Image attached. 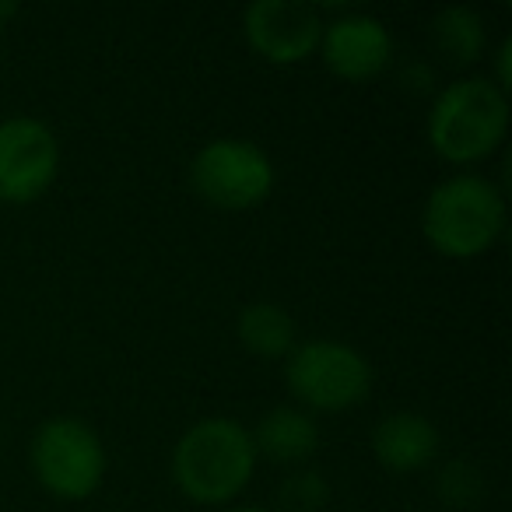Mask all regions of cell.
<instances>
[{"instance_id":"7a4b0ae2","label":"cell","mask_w":512,"mask_h":512,"mask_svg":"<svg viewBox=\"0 0 512 512\" xmlns=\"http://www.w3.org/2000/svg\"><path fill=\"white\" fill-rule=\"evenodd\" d=\"M505 193L481 172H453L432 186L421 207V232L446 260H477L505 232Z\"/></svg>"},{"instance_id":"8fae6325","label":"cell","mask_w":512,"mask_h":512,"mask_svg":"<svg viewBox=\"0 0 512 512\" xmlns=\"http://www.w3.org/2000/svg\"><path fill=\"white\" fill-rule=\"evenodd\" d=\"M256 456H267L274 463H306L320 449V421L316 414L302 411L295 404H278L249 428Z\"/></svg>"},{"instance_id":"9c48e42d","label":"cell","mask_w":512,"mask_h":512,"mask_svg":"<svg viewBox=\"0 0 512 512\" xmlns=\"http://www.w3.org/2000/svg\"><path fill=\"white\" fill-rule=\"evenodd\" d=\"M323 22L320 57L341 81H372L393 64V36L383 18L355 8H334Z\"/></svg>"},{"instance_id":"3957f363","label":"cell","mask_w":512,"mask_h":512,"mask_svg":"<svg viewBox=\"0 0 512 512\" xmlns=\"http://www.w3.org/2000/svg\"><path fill=\"white\" fill-rule=\"evenodd\" d=\"M509 120V95L495 81L456 78L435 92L425 134L439 158L453 165H474L502 148Z\"/></svg>"},{"instance_id":"5b68a950","label":"cell","mask_w":512,"mask_h":512,"mask_svg":"<svg viewBox=\"0 0 512 512\" xmlns=\"http://www.w3.org/2000/svg\"><path fill=\"white\" fill-rule=\"evenodd\" d=\"M29 463L36 481L64 502L92 498L106 481L109 467L102 435L85 418H74V414L46 418L36 428L29 446Z\"/></svg>"},{"instance_id":"5bb4252c","label":"cell","mask_w":512,"mask_h":512,"mask_svg":"<svg viewBox=\"0 0 512 512\" xmlns=\"http://www.w3.org/2000/svg\"><path fill=\"white\" fill-rule=\"evenodd\" d=\"M484 491H488L484 470L467 456L446 460L435 474V495L446 509H474V505H481Z\"/></svg>"},{"instance_id":"277c9868","label":"cell","mask_w":512,"mask_h":512,"mask_svg":"<svg viewBox=\"0 0 512 512\" xmlns=\"http://www.w3.org/2000/svg\"><path fill=\"white\" fill-rule=\"evenodd\" d=\"M288 393L309 414H337L358 407L372 393V365L358 348L334 337H313L285 358Z\"/></svg>"},{"instance_id":"d6986e66","label":"cell","mask_w":512,"mask_h":512,"mask_svg":"<svg viewBox=\"0 0 512 512\" xmlns=\"http://www.w3.org/2000/svg\"><path fill=\"white\" fill-rule=\"evenodd\" d=\"M221 512H274V509H267V505H228Z\"/></svg>"},{"instance_id":"e0dca14e","label":"cell","mask_w":512,"mask_h":512,"mask_svg":"<svg viewBox=\"0 0 512 512\" xmlns=\"http://www.w3.org/2000/svg\"><path fill=\"white\" fill-rule=\"evenodd\" d=\"M404 85L411 88V92H432L435 88V74H432V67L428 64H411V67H404Z\"/></svg>"},{"instance_id":"7c38bea8","label":"cell","mask_w":512,"mask_h":512,"mask_svg":"<svg viewBox=\"0 0 512 512\" xmlns=\"http://www.w3.org/2000/svg\"><path fill=\"white\" fill-rule=\"evenodd\" d=\"M235 334H239L242 348L256 358H288L295 344H299L295 320L281 302L271 299H256L249 306H242L239 320H235Z\"/></svg>"},{"instance_id":"52a82bcc","label":"cell","mask_w":512,"mask_h":512,"mask_svg":"<svg viewBox=\"0 0 512 512\" xmlns=\"http://www.w3.org/2000/svg\"><path fill=\"white\" fill-rule=\"evenodd\" d=\"M60 172L57 130L39 116L0 120V204L22 207L39 200Z\"/></svg>"},{"instance_id":"6da1fadb","label":"cell","mask_w":512,"mask_h":512,"mask_svg":"<svg viewBox=\"0 0 512 512\" xmlns=\"http://www.w3.org/2000/svg\"><path fill=\"white\" fill-rule=\"evenodd\" d=\"M256 446L239 418L211 414L179 435L172 449V481L197 505H228L256 474Z\"/></svg>"},{"instance_id":"30bf717a","label":"cell","mask_w":512,"mask_h":512,"mask_svg":"<svg viewBox=\"0 0 512 512\" xmlns=\"http://www.w3.org/2000/svg\"><path fill=\"white\" fill-rule=\"evenodd\" d=\"M369 446L379 467H386L390 474H418L439 456L442 435L428 414L393 411L376 421Z\"/></svg>"},{"instance_id":"ba28073f","label":"cell","mask_w":512,"mask_h":512,"mask_svg":"<svg viewBox=\"0 0 512 512\" xmlns=\"http://www.w3.org/2000/svg\"><path fill=\"white\" fill-rule=\"evenodd\" d=\"M323 8L309 0H253L242 11V36L267 64L295 67L320 50Z\"/></svg>"},{"instance_id":"ac0fdd59","label":"cell","mask_w":512,"mask_h":512,"mask_svg":"<svg viewBox=\"0 0 512 512\" xmlns=\"http://www.w3.org/2000/svg\"><path fill=\"white\" fill-rule=\"evenodd\" d=\"M18 11H22V4H18V0H0V29H4L8 22H15Z\"/></svg>"},{"instance_id":"2e32d148","label":"cell","mask_w":512,"mask_h":512,"mask_svg":"<svg viewBox=\"0 0 512 512\" xmlns=\"http://www.w3.org/2000/svg\"><path fill=\"white\" fill-rule=\"evenodd\" d=\"M509 64H512V36H502V43H498V50H495V74H491V81H495L505 95H509V88H512Z\"/></svg>"},{"instance_id":"8992f818","label":"cell","mask_w":512,"mask_h":512,"mask_svg":"<svg viewBox=\"0 0 512 512\" xmlns=\"http://www.w3.org/2000/svg\"><path fill=\"white\" fill-rule=\"evenodd\" d=\"M278 172L264 148L246 137H214L190 158V186L204 204L249 211L271 197Z\"/></svg>"},{"instance_id":"4fadbf2b","label":"cell","mask_w":512,"mask_h":512,"mask_svg":"<svg viewBox=\"0 0 512 512\" xmlns=\"http://www.w3.org/2000/svg\"><path fill=\"white\" fill-rule=\"evenodd\" d=\"M428 36H432L435 53L456 67L474 64L488 50V25H484L481 11L470 4H449V8L435 11Z\"/></svg>"},{"instance_id":"9a60e30c","label":"cell","mask_w":512,"mask_h":512,"mask_svg":"<svg viewBox=\"0 0 512 512\" xmlns=\"http://www.w3.org/2000/svg\"><path fill=\"white\" fill-rule=\"evenodd\" d=\"M327 502H330V484L320 470H295L278 488V505L285 512H320Z\"/></svg>"}]
</instances>
